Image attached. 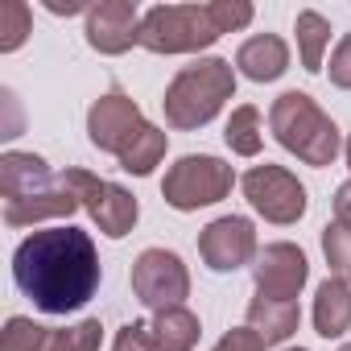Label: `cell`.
Segmentation results:
<instances>
[{
  "mask_svg": "<svg viewBox=\"0 0 351 351\" xmlns=\"http://www.w3.org/2000/svg\"><path fill=\"white\" fill-rule=\"evenodd\" d=\"M99 252L79 228H46L17 244L13 281L42 314H75L99 289Z\"/></svg>",
  "mask_w": 351,
  "mask_h": 351,
  "instance_id": "cell-1",
  "label": "cell"
},
{
  "mask_svg": "<svg viewBox=\"0 0 351 351\" xmlns=\"http://www.w3.org/2000/svg\"><path fill=\"white\" fill-rule=\"evenodd\" d=\"M236 95V71L228 58H199L191 66H182L178 75L169 79L165 87V124L178 128V132H191V128H203L207 120L219 116V108Z\"/></svg>",
  "mask_w": 351,
  "mask_h": 351,
  "instance_id": "cell-2",
  "label": "cell"
},
{
  "mask_svg": "<svg viewBox=\"0 0 351 351\" xmlns=\"http://www.w3.org/2000/svg\"><path fill=\"white\" fill-rule=\"evenodd\" d=\"M269 128L277 136L281 149H289L298 161L306 165H330L343 149V136L335 128V120L306 95V91H285L273 99L269 108Z\"/></svg>",
  "mask_w": 351,
  "mask_h": 351,
  "instance_id": "cell-3",
  "label": "cell"
},
{
  "mask_svg": "<svg viewBox=\"0 0 351 351\" xmlns=\"http://www.w3.org/2000/svg\"><path fill=\"white\" fill-rule=\"evenodd\" d=\"M219 38L211 5H153L141 13V46L149 54H199Z\"/></svg>",
  "mask_w": 351,
  "mask_h": 351,
  "instance_id": "cell-4",
  "label": "cell"
},
{
  "mask_svg": "<svg viewBox=\"0 0 351 351\" xmlns=\"http://www.w3.org/2000/svg\"><path fill=\"white\" fill-rule=\"evenodd\" d=\"M236 186V173L223 157L211 153H186L165 169V182H161V199L173 211H199V207H215L232 195Z\"/></svg>",
  "mask_w": 351,
  "mask_h": 351,
  "instance_id": "cell-5",
  "label": "cell"
},
{
  "mask_svg": "<svg viewBox=\"0 0 351 351\" xmlns=\"http://www.w3.org/2000/svg\"><path fill=\"white\" fill-rule=\"evenodd\" d=\"M240 186H244L252 211L265 215L269 223H281V228L285 223H298L306 215V207H310L306 186L293 178L285 165H269V161L265 165H252L244 178H240Z\"/></svg>",
  "mask_w": 351,
  "mask_h": 351,
  "instance_id": "cell-6",
  "label": "cell"
},
{
  "mask_svg": "<svg viewBox=\"0 0 351 351\" xmlns=\"http://www.w3.org/2000/svg\"><path fill=\"white\" fill-rule=\"evenodd\" d=\"M132 293L141 306H149L157 314L182 306V298L191 293V273H186L182 256L169 248H145L132 261Z\"/></svg>",
  "mask_w": 351,
  "mask_h": 351,
  "instance_id": "cell-7",
  "label": "cell"
},
{
  "mask_svg": "<svg viewBox=\"0 0 351 351\" xmlns=\"http://www.w3.org/2000/svg\"><path fill=\"white\" fill-rule=\"evenodd\" d=\"M71 182L79 191L83 211L95 219V228L108 240H124L136 228V215H141L136 195H128L124 186H116L108 178H95V173H87V169H71Z\"/></svg>",
  "mask_w": 351,
  "mask_h": 351,
  "instance_id": "cell-8",
  "label": "cell"
},
{
  "mask_svg": "<svg viewBox=\"0 0 351 351\" xmlns=\"http://www.w3.org/2000/svg\"><path fill=\"white\" fill-rule=\"evenodd\" d=\"M256 228L252 219L244 215H223V219H211L203 232H199V256L211 273H236L244 269L248 261H256Z\"/></svg>",
  "mask_w": 351,
  "mask_h": 351,
  "instance_id": "cell-9",
  "label": "cell"
},
{
  "mask_svg": "<svg viewBox=\"0 0 351 351\" xmlns=\"http://www.w3.org/2000/svg\"><path fill=\"white\" fill-rule=\"evenodd\" d=\"M310 277V261L298 244L289 240H277V244H265L256 252V265H252V281H256V298H273V302H293L302 293Z\"/></svg>",
  "mask_w": 351,
  "mask_h": 351,
  "instance_id": "cell-10",
  "label": "cell"
},
{
  "mask_svg": "<svg viewBox=\"0 0 351 351\" xmlns=\"http://www.w3.org/2000/svg\"><path fill=\"white\" fill-rule=\"evenodd\" d=\"M149 120L141 116V108L124 95V91H108V95H99L95 104H91V112H87V136H91V145L95 149H104V153H112V157H120L124 149H128V141L145 128Z\"/></svg>",
  "mask_w": 351,
  "mask_h": 351,
  "instance_id": "cell-11",
  "label": "cell"
},
{
  "mask_svg": "<svg viewBox=\"0 0 351 351\" xmlns=\"http://www.w3.org/2000/svg\"><path fill=\"white\" fill-rule=\"evenodd\" d=\"M79 207H83V203H79V191H75V182H71V169H62V173H54L42 191L5 203V223H9V228H34V223H42V219H71Z\"/></svg>",
  "mask_w": 351,
  "mask_h": 351,
  "instance_id": "cell-12",
  "label": "cell"
},
{
  "mask_svg": "<svg viewBox=\"0 0 351 351\" xmlns=\"http://www.w3.org/2000/svg\"><path fill=\"white\" fill-rule=\"evenodd\" d=\"M87 46L99 54H124L141 46V13L128 0H99L87 9Z\"/></svg>",
  "mask_w": 351,
  "mask_h": 351,
  "instance_id": "cell-13",
  "label": "cell"
},
{
  "mask_svg": "<svg viewBox=\"0 0 351 351\" xmlns=\"http://www.w3.org/2000/svg\"><path fill=\"white\" fill-rule=\"evenodd\" d=\"M236 66L252 83H273L289 71V46L277 34H256L236 50Z\"/></svg>",
  "mask_w": 351,
  "mask_h": 351,
  "instance_id": "cell-14",
  "label": "cell"
},
{
  "mask_svg": "<svg viewBox=\"0 0 351 351\" xmlns=\"http://www.w3.org/2000/svg\"><path fill=\"white\" fill-rule=\"evenodd\" d=\"M54 178V169L38 157V153H21V149H9L0 157V199L13 203V199H25L34 191H42L46 182Z\"/></svg>",
  "mask_w": 351,
  "mask_h": 351,
  "instance_id": "cell-15",
  "label": "cell"
},
{
  "mask_svg": "<svg viewBox=\"0 0 351 351\" xmlns=\"http://www.w3.org/2000/svg\"><path fill=\"white\" fill-rule=\"evenodd\" d=\"M314 330L322 339H339L351 330V285L343 277H326L314 293Z\"/></svg>",
  "mask_w": 351,
  "mask_h": 351,
  "instance_id": "cell-16",
  "label": "cell"
},
{
  "mask_svg": "<svg viewBox=\"0 0 351 351\" xmlns=\"http://www.w3.org/2000/svg\"><path fill=\"white\" fill-rule=\"evenodd\" d=\"M302 322V310L298 302H273V298H252L248 302V326L265 339V347L273 343H285Z\"/></svg>",
  "mask_w": 351,
  "mask_h": 351,
  "instance_id": "cell-17",
  "label": "cell"
},
{
  "mask_svg": "<svg viewBox=\"0 0 351 351\" xmlns=\"http://www.w3.org/2000/svg\"><path fill=\"white\" fill-rule=\"evenodd\" d=\"M293 34H298L302 71L318 75V71H322V54H326V46H330V21H326L318 9H302L298 21H293Z\"/></svg>",
  "mask_w": 351,
  "mask_h": 351,
  "instance_id": "cell-18",
  "label": "cell"
},
{
  "mask_svg": "<svg viewBox=\"0 0 351 351\" xmlns=\"http://www.w3.org/2000/svg\"><path fill=\"white\" fill-rule=\"evenodd\" d=\"M153 330H157V343L161 351H195L203 326H199V314L186 310V306H173V310H161L153 318Z\"/></svg>",
  "mask_w": 351,
  "mask_h": 351,
  "instance_id": "cell-19",
  "label": "cell"
},
{
  "mask_svg": "<svg viewBox=\"0 0 351 351\" xmlns=\"http://www.w3.org/2000/svg\"><path fill=\"white\" fill-rule=\"evenodd\" d=\"M165 132L161 128H153V124H145L132 141H128V149L116 157L120 161V169L124 173H132V178H149V173L161 165V157H165Z\"/></svg>",
  "mask_w": 351,
  "mask_h": 351,
  "instance_id": "cell-20",
  "label": "cell"
},
{
  "mask_svg": "<svg viewBox=\"0 0 351 351\" xmlns=\"http://www.w3.org/2000/svg\"><path fill=\"white\" fill-rule=\"evenodd\" d=\"M223 141H228V149H232V153H240V157H256V153H261V145H265L261 112H256L252 104H240V108L232 112L228 128H223Z\"/></svg>",
  "mask_w": 351,
  "mask_h": 351,
  "instance_id": "cell-21",
  "label": "cell"
},
{
  "mask_svg": "<svg viewBox=\"0 0 351 351\" xmlns=\"http://www.w3.org/2000/svg\"><path fill=\"white\" fill-rule=\"evenodd\" d=\"M50 335H54L50 326L13 314V318L5 322V330H0V351H46V347H50Z\"/></svg>",
  "mask_w": 351,
  "mask_h": 351,
  "instance_id": "cell-22",
  "label": "cell"
},
{
  "mask_svg": "<svg viewBox=\"0 0 351 351\" xmlns=\"http://www.w3.org/2000/svg\"><path fill=\"white\" fill-rule=\"evenodd\" d=\"M29 29H34L29 5H25V0H5V5H0V50L13 54L29 38Z\"/></svg>",
  "mask_w": 351,
  "mask_h": 351,
  "instance_id": "cell-23",
  "label": "cell"
},
{
  "mask_svg": "<svg viewBox=\"0 0 351 351\" xmlns=\"http://www.w3.org/2000/svg\"><path fill=\"white\" fill-rule=\"evenodd\" d=\"M99 339H104V322L99 318H83L75 326L54 330L46 351H99Z\"/></svg>",
  "mask_w": 351,
  "mask_h": 351,
  "instance_id": "cell-24",
  "label": "cell"
},
{
  "mask_svg": "<svg viewBox=\"0 0 351 351\" xmlns=\"http://www.w3.org/2000/svg\"><path fill=\"white\" fill-rule=\"evenodd\" d=\"M322 252H326V265H330V273L335 277H351V228L347 223H326L322 228Z\"/></svg>",
  "mask_w": 351,
  "mask_h": 351,
  "instance_id": "cell-25",
  "label": "cell"
},
{
  "mask_svg": "<svg viewBox=\"0 0 351 351\" xmlns=\"http://www.w3.org/2000/svg\"><path fill=\"white\" fill-rule=\"evenodd\" d=\"M112 351H161V343H157V330L149 322H128L116 330Z\"/></svg>",
  "mask_w": 351,
  "mask_h": 351,
  "instance_id": "cell-26",
  "label": "cell"
},
{
  "mask_svg": "<svg viewBox=\"0 0 351 351\" xmlns=\"http://www.w3.org/2000/svg\"><path fill=\"white\" fill-rule=\"evenodd\" d=\"M330 83L343 87V91H351V34H343V42L330 54Z\"/></svg>",
  "mask_w": 351,
  "mask_h": 351,
  "instance_id": "cell-27",
  "label": "cell"
},
{
  "mask_svg": "<svg viewBox=\"0 0 351 351\" xmlns=\"http://www.w3.org/2000/svg\"><path fill=\"white\" fill-rule=\"evenodd\" d=\"M211 351H265V339H261L252 326H236V330H228Z\"/></svg>",
  "mask_w": 351,
  "mask_h": 351,
  "instance_id": "cell-28",
  "label": "cell"
},
{
  "mask_svg": "<svg viewBox=\"0 0 351 351\" xmlns=\"http://www.w3.org/2000/svg\"><path fill=\"white\" fill-rule=\"evenodd\" d=\"M335 219L351 228V182H343V186L335 191Z\"/></svg>",
  "mask_w": 351,
  "mask_h": 351,
  "instance_id": "cell-29",
  "label": "cell"
},
{
  "mask_svg": "<svg viewBox=\"0 0 351 351\" xmlns=\"http://www.w3.org/2000/svg\"><path fill=\"white\" fill-rule=\"evenodd\" d=\"M46 9H50V13H58V17H62V13L71 17V13H83V9H91V5H83V0H46Z\"/></svg>",
  "mask_w": 351,
  "mask_h": 351,
  "instance_id": "cell-30",
  "label": "cell"
},
{
  "mask_svg": "<svg viewBox=\"0 0 351 351\" xmlns=\"http://www.w3.org/2000/svg\"><path fill=\"white\" fill-rule=\"evenodd\" d=\"M347 165H351V136H347Z\"/></svg>",
  "mask_w": 351,
  "mask_h": 351,
  "instance_id": "cell-31",
  "label": "cell"
},
{
  "mask_svg": "<svg viewBox=\"0 0 351 351\" xmlns=\"http://www.w3.org/2000/svg\"><path fill=\"white\" fill-rule=\"evenodd\" d=\"M339 351H351V343H343V347H339Z\"/></svg>",
  "mask_w": 351,
  "mask_h": 351,
  "instance_id": "cell-32",
  "label": "cell"
},
{
  "mask_svg": "<svg viewBox=\"0 0 351 351\" xmlns=\"http://www.w3.org/2000/svg\"><path fill=\"white\" fill-rule=\"evenodd\" d=\"M289 351H306V347H289Z\"/></svg>",
  "mask_w": 351,
  "mask_h": 351,
  "instance_id": "cell-33",
  "label": "cell"
}]
</instances>
